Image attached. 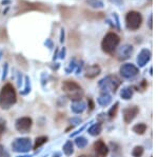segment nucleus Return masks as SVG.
Listing matches in <instances>:
<instances>
[{
    "mask_svg": "<svg viewBox=\"0 0 158 157\" xmlns=\"http://www.w3.org/2000/svg\"><path fill=\"white\" fill-rule=\"evenodd\" d=\"M97 102L101 107H106V105H109L110 103L112 102V96L110 95L109 93L103 92L102 94L97 98Z\"/></svg>",
    "mask_w": 158,
    "mask_h": 157,
    "instance_id": "2eb2a0df",
    "label": "nucleus"
},
{
    "mask_svg": "<svg viewBox=\"0 0 158 157\" xmlns=\"http://www.w3.org/2000/svg\"><path fill=\"white\" fill-rule=\"evenodd\" d=\"M88 105H89V112H91V111L94 110V108H95V105H94V101L92 98H89L88 99Z\"/></svg>",
    "mask_w": 158,
    "mask_h": 157,
    "instance_id": "cd10ccee",
    "label": "nucleus"
},
{
    "mask_svg": "<svg viewBox=\"0 0 158 157\" xmlns=\"http://www.w3.org/2000/svg\"><path fill=\"white\" fill-rule=\"evenodd\" d=\"M33 120L30 117H20L15 122V128L20 133H27L31 130Z\"/></svg>",
    "mask_w": 158,
    "mask_h": 157,
    "instance_id": "0eeeda50",
    "label": "nucleus"
},
{
    "mask_svg": "<svg viewBox=\"0 0 158 157\" xmlns=\"http://www.w3.org/2000/svg\"><path fill=\"white\" fill-rule=\"evenodd\" d=\"M47 141H48V137H47V136H40V137H37L36 140H35L34 150H37L38 148H40L41 146L44 145Z\"/></svg>",
    "mask_w": 158,
    "mask_h": 157,
    "instance_id": "aec40b11",
    "label": "nucleus"
},
{
    "mask_svg": "<svg viewBox=\"0 0 158 157\" xmlns=\"http://www.w3.org/2000/svg\"><path fill=\"white\" fill-rule=\"evenodd\" d=\"M4 131H6V126H4V123L0 122V139H1L2 135H3Z\"/></svg>",
    "mask_w": 158,
    "mask_h": 157,
    "instance_id": "c756f323",
    "label": "nucleus"
},
{
    "mask_svg": "<svg viewBox=\"0 0 158 157\" xmlns=\"http://www.w3.org/2000/svg\"><path fill=\"white\" fill-rule=\"evenodd\" d=\"M121 85V81L115 75H108L98 82V87L101 89L102 92L108 93V91L115 93L119 85Z\"/></svg>",
    "mask_w": 158,
    "mask_h": 157,
    "instance_id": "7ed1b4c3",
    "label": "nucleus"
},
{
    "mask_svg": "<svg viewBox=\"0 0 158 157\" xmlns=\"http://www.w3.org/2000/svg\"><path fill=\"white\" fill-rule=\"evenodd\" d=\"M139 113V108L136 105H130V107L126 108L122 112L123 115V121L126 123H131L132 121L135 119L137 115Z\"/></svg>",
    "mask_w": 158,
    "mask_h": 157,
    "instance_id": "1a4fd4ad",
    "label": "nucleus"
},
{
    "mask_svg": "<svg viewBox=\"0 0 158 157\" xmlns=\"http://www.w3.org/2000/svg\"><path fill=\"white\" fill-rule=\"evenodd\" d=\"M100 72H101L100 67H99L98 64H93V65H90L89 68H86L85 75L86 78L92 79V78H95L96 76L100 74Z\"/></svg>",
    "mask_w": 158,
    "mask_h": 157,
    "instance_id": "ddd939ff",
    "label": "nucleus"
},
{
    "mask_svg": "<svg viewBox=\"0 0 158 157\" xmlns=\"http://www.w3.org/2000/svg\"><path fill=\"white\" fill-rule=\"evenodd\" d=\"M76 62H75V60H73V61H71L70 62V65H69V68H67L65 69V72L67 73H72L74 70H75V68H76Z\"/></svg>",
    "mask_w": 158,
    "mask_h": 157,
    "instance_id": "a878e982",
    "label": "nucleus"
},
{
    "mask_svg": "<svg viewBox=\"0 0 158 157\" xmlns=\"http://www.w3.org/2000/svg\"><path fill=\"white\" fill-rule=\"evenodd\" d=\"M63 153L67 157H70L72 156V154L74 153V146H73V143L71 140H68L67 143L63 145Z\"/></svg>",
    "mask_w": 158,
    "mask_h": 157,
    "instance_id": "dca6fc26",
    "label": "nucleus"
},
{
    "mask_svg": "<svg viewBox=\"0 0 158 157\" xmlns=\"http://www.w3.org/2000/svg\"><path fill=\"white\" fill-rule=\"evenodd\" d=\"M151 59V51L148 49L141 50V52L139 53L138 57H137V63L139 67H144L149 60Z\"/></svg>",
    "mask_w": 158,
    "mask_h": 157,
    "instance_id": "f8f14e48",
    "label": "nucleus"
},
{
    "mask_svg": "<svg viewBox=\"0 0 158 157\" xmlns=\"http://www.w3.org/2000/svg\"><path fill=\"white\" fill-rule=\"evenodd\" d=\"M31 91V85H30V78L29 77H25V88L23 91H21V95H27L29 94Z\"/></svg>",
    "mask_w": 158,
    "mask_h": 157,
    "instance_id": "b1692460",
    "label": "nucleus"
},
{
    "mask_svg": "<svg viewBox=\"0 0 158 157\" xmlns=\"http://www.w3.org/2000/svg\"><path fill=\"white\" fill-rule=\"evenodd\" d=\"M132 53H133V47L130 44H124L118 49L117 58H118L119 60H126V59H128V58H130Z\"/></svg>",
    "mask_w": 158,
    "mask_h": 157,
    "instance_id": "9b49d317",
    "label": "nucleus"
},
{
    "mask_svg": "<svg viewBox=\"0 0 158 157\" xmlns=\"http://www.w3.org/2000/svg\"><path fill=\"white\" fill-rule=\"evenodd\" d=\"M12 149L14 152H18V153H27L32 149V143L31 139L27 137H21L16 138L12 143Z\"/></svg>",
    "mask_w": 158,
    "mask_h": 157,
    "instance_id": "423d86ee",
    "label": "nucleus"
},
{
    "mask_svg": "<svg viewBox=\"0 0 158 157\" xmlns=\"http://www.w3.org/2000/svg\"><path fill=\"white\" fill-rule=\"evenodd\" d=\"M45 44H48V45H49V47H51V48L53 47V44H52V41H51V40H48V42H45Z\"/></svg>",
    "mask_w": 158,
    "mask_h": 157,
    "instance_id": "473e14b6",
    "label": "nucleus"
},
{
    "mask_svg": "<svg viewBox=\"0 0 158 157\" xmlns=\"http://www.w3.org/2000/svg\"><path fill=\"white\" fill-rule=\"evenodd\" d=\"M119 42H120V38L115 33H108L104 36L102 42H101V48L102 51L106 54H112L116 48L118 47Z\"/></svg>",
    "mask_w": 158,
    "mask_h": 157,
    "instance_id": "20e7f679",
    "label": "nucleus"
},
{
    "mask_svg": "<svg viewBox=\"0 0 158 157\" xmlns=\"http://www.w3.org/2000/svg\"><path fill=\"white\" fill-rule=\"evenodd\" d=\"M86 108V105L83 102L82 100H78V101H73L72 105H71V110L73 111L75 114H81L85 112Z\"/></svg>",
    "mask_w": 158,
    "mask_h": 157,
    "instance_id": "4468645a",
    "label": "nucleus"
},
{
    "mask_svg": "<svg viewBox=\"0 0 158 157\" xmlns=\"http://www.w3.org/2000/svg\"><path fill=\"white\" fill-rule=\"evenodd\" d=\"M126 23H127V27L129 30H131V31L138 30L142 23V17L140 15V13L135 11L129 12L126 17Z\"/></svg>",
    "mask_w": 158,
    "mask_h": 157,
    "instance_id": "39448f33",
    "label": "nucleus"
},
{
    "mask_svg": "<svg viewBox=\"0 0 158 157\" xmlns=\"http://www.w3.org/2000/svg\"><path fill=\"white\" fill-rule=\"evenodd\" d=\"M139 70L137 67H135L132 63H126L120 68V74L126 79H131L138 74Z\"/></svg>",
    "mask_w": 158,
    "mask_h": 157,
    "instance_id": "6e6552de",
    "label": "nucleus"
},
{
    "mask_svg": "<svg viewBox=\"0 0 158 157\" xmlns=\"http://www.w3.org/2000/svg\"><path fill=\"white\" fill-rule=\"evenodd\" d=\"M120 97L122 98V99L124 100H130L132 97H133V90H132V88H123L121 90L120 92Z\"/></svg>",
    "mask_w": 158,
    "mask_h": 157,
    "instance_id": "a211bd4d",
    "label": "nucleus"
},
{
    "mask_svg": "<svg viewBox=\"0 0 158 157\" xmlns=\"http://www.w3.org/2000/svg\"><path fill=\"white\" fill-rule=\"evenodd\" d=\"M0 157H11L9 152H7L6 149H4V147L1 145H0Z\"/></svg>",
    "mask_w": 158,
    "mask_h": 157,
    "instance_id": "bb28decb",
    "label": "nucleus"
},
{
    "mask_svg": "<svg viewBox=\"0 0 158 157\" xmlns=\"http://www.w3.org/2000/svg\"><path fill=\"white\" fill-rule=\"evenodd\" d=\"M75 143L79 149H83L88 146V140L85 137H81L80 136V137H77L75 139Z\"/></svg>",
    "mask_w": 158,
    "mask_h": 157,
    "instance_id": "4be33fe9",
    "label": "nucleus"
},
{
    "mask_svg": "<svg viewBox=\"0 0 158 157\" xmlns=\"http://www.w3.org/2000/svg\"><path fill=\"white\" fill-rule=\"evenodd\" d=\"M17 96L14 87L11 83H6L0 91V109L9 110L16 103Z\"/></svg>",
    "mask_w": 158,
    "mask_h": 157,
    "instance_id": "f257e3e1",
    "label": "nucleus"
},
{
    "mask_svg": "<svg viewBox=\"0 0 158 157\" xmlns=\"http://www.w3.org/2000/svg\"><path fill=\"white\" fill-rule=\"evenodd\" d=\"M81 121H82V120H81V118H79V117H72L70 120H69V122H70L71 125H72V123H73V126H78V125H80Z\"/></svg>",
    "mask_w": 158,
    "mask_h": 157,
    "instance_id": "393cba45",
    "label": "nucleus"
},
{
    "mask_svg": "<svg viewBox=\"0 0 158 157\" xmlns=\"http://www.w3.org/2000/svg\"><path fill=\"white\" fill-rule=\"evenodd\" d=\"M6 72H7V64L4 65V70H3V74H2V79L6 77Z\"/></svg>",
    "mask_w": 158,
    "mask_h": 157,
    "instance_id": "7c9ffc66",
    "label": "nucleus"
},
{
    "mask_svg": "<svg viewBox=\"0 0 158 157\" xmlns=\"http://www.w3.org/2000/svg\"><path fill=\"white\" fill-rule=\"evenodd\" d=\"M54 157H59V154H56V155L54 154Z\"/></svg>",
    "mask_w": 158,
    "mask_h": 157,
    "instance_id": "e433bc0d",
    "label": "nucleus"
},
{
    "mask_svg": "<svg viewBox=\"0 0 158 157\" xmlns=\"http://www.w3.org/2000/svg\"><path fill=\"white\" fill-rule=\"evenodd\" d=\"M64 54H65V50L63 49L62 52H61V54H60V58H61V59H62V58H64Z\"/></svg>",
    "mask_w": 158,
    "mask_h": 157,
    "instance_id": "2f4dec72",
    "label": "nucleus"
},
{
    "mask_svg": "<svg viewBox=\"0 0 158 157\" xmlns=\"http://www.w3.org/2000/svg\"><path fill=\"white\" fill-rule=\"evenodd\" d=\"M62 90L72 101L81 100L83 97V90L77 82L73 80H65L62 83Z\"/></svg>",
    "mask_w": 158,
    "mask_h": 157,
    "instance_id": "f03ea898",
    "label": "nucleus"
},
{
    "mask_svg": "<svg viewBox=\"0 0 158 157\" xmlns=\"http://www.w3.org/2000/svg\"><path fill=\"white\" fill-rule=\"evenodd\" d=\"M22 157H32V156H22Z\"/></svg>",
    "mask_w": 158,
    "mask_h": 157,
    "instance_id": "4c0bfd02",
    "label": "nucleus"
},
{
    "mask_svg": "<svg viewBox=\"0 0 158 157\" xmlns=\"http://www.w3.org/2000/svg\"><path fill=\"white\" fill-rule=\"evenodd\" d=\"M151 19H152V16L150 17V21H151ZM150 27H152V23H151V22H150Z\"/></svg>",
    "mask_w": 158,
    "mask_h": 157,
    "instance_id": "c9c22d12",
    "label": "nucleus"
},
{
    "mask_svg": "<svg viewBox=\"0 0 158 157\" xmlns=\"http://www.w3.org/2000/svg\"><path fill=\"white\" fill-rule=\"evenodd\" d=\"M63 40H64V39H63V30H62V32H61V39H60V41L63 42Z\"/></svg>",
    "mask_w": 158,
    "mask_h": 157,
    "instance_id": "72a5a7b5",
    "label": "nucleus"
},
{
    "mask_svg": "<svg viewBox=\"0 0 158 157\" xmlns=\"http://www.w3.org/2000/svg\"><path fill=\"white\" fill-rule=\"evenodd\" d=\"M85 126H86V125L82 126H81L80 129H79V130H77V131H76V132L72 133V134H71L70 136H71V137H74V136H76V135H77V134H79V133H80V132H82V131H83V130H85Z\"/></svg>",
    "mask_w": 158,
    "mask_h": 157,
    "instance_id": "c85d7f7f",
    "label": "nucleus"
},
{
    "mask_svg": "<svg viewBox=\"0 0 158 157\" xmlns=\"http://www.w3.org/2000/svg\"><path fill=\"white\" fill-rule=\"evenodd\" d=\"M118 105H119V102H116L115 105H113L111 109H110V111H109V113H108V115H109V117H110V119H114V118L116 117V115H117V111H118Z\"/></svg>",
    "mask_w": 158,
    "mask_h": 157,
    "instance_id": "5701e85b",
    "label": "nucleus"
},
{
    "mask_svg": "<svg viewBox=\"0 0 158 157\" xmlns=\"http://www.w3.org/2000/svg\"><path fill=\"white\" fill-rule=\"evenodd\" d=\"M147 129H148V126H147L146 123H142V122L137 123V125H135L133 126V132L138 134V135H142V134L146 133Z\"/></svg>",
    "mask_w": 158,
    "mask_h": 157,
    "instance_id": "6ab92c4d",
    "label": "nucleus"
},
{
    "mask_svg": "<svg viewBox=\"0 0 158 157\" xmlns=\"http://www.w3.org/2000/svg\"><path fill=\"white\" fill-rule=\"evenodd\" d=\"M78 157H92L90 155H81V156H78Z\"/></svg>",
    "mask_w": 158,
    "mask_h": 157,
    "instance_id": "f704fd0d",
    "label": "nucleus"
},
{
    "mask_svg": "<svg viewBox=\"0 0 158 157\" xmlns=\"http://www.w3.org/2000/svg\"><path fill=\"white\" fill-rule=\"evenodd\" d=\"M101 131H102V126H101L100 123H95V125L91 126L89 128L88 132L92 136H97L101 133Z\"/></svg>",
    "mask_w": 158,
    "mask_h": 157,
    "instance_id": "f3484780",
    "label": "nucleus"
},
{
    "mask_svg": "<svg viewBox=\"0 0 158 157\" xmlns=\"http://www.w3.org/2000/svg\"><path fill=\"white\" fill-rule=\"evenodd\" d=\"M94 151L96 157H106L109 154V148L102 140H97L94 143Z\"/></svg>",
    "mask_w": 158,
    "mask_h": 157,
    "instance_id": "9d476101",
    "label": "nucleus"
},
{
    "mask_svg": "<svg viewBox=\"0 0 158 157\" xmlns=\"http://www.w3.org/2000/svg\"><path fill=\"white\" fill-rule=\"evenodd\" d=\"M144 149L141 146H136L135 148L132 150V156L133 157H141L143 155Z\"/></svg>",
    "mask_w": 158,
    "mask_h": 157,
    "instance_id": "412c9836",
    "label": "nucleus"
}]
</instances>
